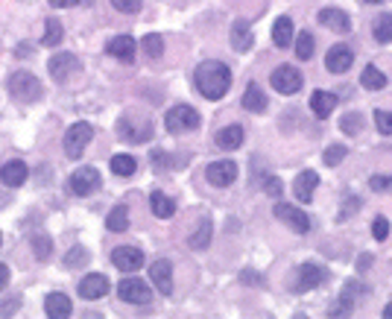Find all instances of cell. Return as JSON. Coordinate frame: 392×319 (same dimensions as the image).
<instances>
[{
	"label": "cell",
	"mask_w": 392,
	"mask_h": 319,
	"mask_svg": "<svg viewBox=\"0 0 392 319\" xmlns=\"http://www.w3.org/2000/svg\"><path fill=\"white\" fill-rule=\"evenodd\" d=\"M193 82L205 100H223L231 88V68L219 59H205L202 65H196Z\"/></svg>",
	"instance_id": "6da1fadb"
},
{
	"label": "cell",
	"mask_w": 392,
	"mask_h": 319,
	"mask_svg": "<svg viewBox=\"0 0 392 319\" xmlns=\"http://www.w3.org/2000/svg\"><path fill=\"white\" fill-rule=\"evenodd\" d=\"M117 135L126 138L129 144H146L153 138V120L138 112H126L117 120Z\"/></svg>",
	"instance_id": "7a4b0ae2"
},
{
	"label": "cell",
	"mask_w": 392,
	"mask_h": 319,
	"mask_svg": "<svg viewBox=\"0 0 392 319\" xmlns=\"http://www.w3.org/2000/svg\"><path fill=\"white\" fill-rule=\"evenodd\" d=\"M9 85V94L12 97H18V100L23 103H35V100H41L44 97V85L39 77H32L30 70H18V73H12V77L6 79Z\"/></svg>",
	"instance_id": "3957f363"
},
{
	"label": "cell",
	"mask_w": 392,
	"mask_h": 319,
	"mask_svg": "<svg viewBox=\"0 0 392 319\" xmlns=\"http://www.w3.org/2000/svg\"><path fill=\"white\" fill-rule=\"evenodd\" d=\"M164 126H167V132H170V135H185V132H193L196 126H199V112H196L193 106L179 103V106H173V108L167 112Z\"/></svg>",
	"instance_id": "277c9868"
},
{
	"label": "cell",
	"mask_w": 392,
	"mask_h": 319,
	"mask_svg": "<svg viewBox=\"0 0 392 319\" xmlns=\"http://www.w3.org/2000/svg\"><path fill=\"white\" fill-rule=\"evenodd\" d=\"M269 85L278 91V94H296L302 91V85H304V77H302V70L299 68H293V65H281L275 68L273 73H269Z\"/></svg>",
	"instance_id": "5b68a950"
},
{
	"label": "cell",
	"mask_w": 392,
	"mask_h": 319,
	"mask_svg": "<svg viewBox=\"0 0 392 319\" xmlns=\"http://www.w3.org/2000/svg\"><path fill=\"white\" fill-rule=\"evenodd\" d=\"M100 185H103V176L97 167H79L68 179V188L73 196H91L94 191H100Z\"/></svg>",
	"instance_id": "8992f818"
},
{
	"label": "cell",
	"mask_w": 392,
	"mask_h": 319,
	"mask_svg": "<svg viewBox=\"0 0 392 319\" xmlns=\"http://www.w3.org/2000/svg\"><path fill=\"white\" fill-rule=\"evenodd\" d=\"M91 138H94L91 124H85V120H79V124H73V126L65 132V155L77 162V158L85 153V146L91 144Z\"/></svg>",
	"instance_id": "52a82bcc"
},
{
	"label": "cell",
	"mask_w": 392,
	"mask_h": 319,
	"mask_svg": "<svg viewBox=\"0 0 392 319\" xmlns=\"http://www.w3.org/2000/svg\"><path fill=\"white\" fill-rule=\"evenodd\" d=\"M117 296L129 304H150L153 302V287L141 278H124L117 284Z\"/></svg>",
	"instance_id": "ba28073f"
},
{
	"label": "cell",
	"mask_w": 392,
	"mask_h": 319,
	"mask_svg": "<svg viewBox=\"0 0 392 319\" xmlns=\"http://www.w3.org/2000/svg\"><path fill=\"white\" fill-rule=\"evenodd\" d=\"M325 278H328L325 267L313 264V261L299 264V269H296V284H293V290H296V293H308V290H313V287H320Z\"/></svg>",
	"instance_id": "9c48e42d"
},
{
	"label": "cell",
	"mask_w": 392,
	"mask_h": 319,
	"mask_svg": "<svg viewBox=\"0 0 392 319\" xmlns=\"http://www.w3.org/2000/svg\"><path fill=\"white\" fill-rule=\"evenodd\" d=\"M144 252L138 249V246H117L115 252H112V264L120 269L124 276H129V273H138V269L144 267Z\"/></svg>",
	"instance_id": "30bf717a"
},
{
	"label": "cell",
	"mask_w": 392,
	"mask_h": 319,
	"mask_svg": "<svg viewBox=\"0 0 392 319\" xmlns=\"http://www.w3.org/2000/svg\"><path fill=\"white\" fill-rule=\"evenodd\" d=\"M275 217H278L284 226H290L293 231H299V235H304V231H311V217L304 214L302 208H296V205L278 202V205H275Z\"/></svg>",
	"instance_id": "8fae6325"
},
{
	"label": "cell",
	"mask_w": 392,
	"mask_h": 319,
	"mask_svg": "<svg viewBox=\"0 0 392 319\" xmlns=\"http://www.w3.org/2000/svg\"><path fill=\"white\" fill-rule=\"evenodd\" d=\"M205 179L211 182L214 188H228L235 185L237 179V164L235 162H211L205 167Z\"/></svg>",
	"instance_id": "7c38bea8"
},
{
	"label": "cell",
	"mask_w": 392,
	"mask_h": 319,
	"mask_svg": "<svg viewBox=\"0 0 392 319\" xmlns=\"http://www.w3.org/2000/svg\"><path fill=\"white\" fill-rule=\"evenodd\" d=\"M77 290H79V299L97 302V299H103L106 293H108V278H106L103 273H88V276H85L79 284H77Z\"/></svg>",
	"instance_id": "4fadbf2b"
},
{
	"label": "cell",
	"mask_w": 392,
	"mask_h": 319,
	"mask_svg": "<svg viewBox=\"0 0 392 319\" xmlns=\"http://www.w3.org/2000/svg\"><path fill=\"white\" fill-rule=\"evenodd\" d=\"M47 68H50V77L56 82H65L70 73L82 70V62H79V56H73V53H56L50 62H47Z\"/></svg>",
	"instance_id": "5bb4252c"
},
{
	"label": "cell",
	"mask_w": 392,
	"mask_h": 319,
	"mask_svg": "<svg viewBox=\"0 0 392 319\" xmlns=\"http://www.w3.org/2000/svg\"><path fill=\"white\" fill-rule=\"evenodd\" d=\"M150 281L158 287L161 296H170V293H173V264L164 261V258L161 261H153L150 264Z\"/></svg>",
	"instance_id": "9a60e30c"
},
{
	"label": "cell",
	"mask_w": 392,
	"mask_h": 319,
	"mask_svg": "<svg viewBox=\"0 0 392 319\" xmlns=\"http://www.w3.org/2000/svg\"><path fill=\"white\" fill-rule=\"evenodd\" d=\"M354 65V53L349 44H334L331 50L325 53V68L328 73H346Z\"/></svg>",
	"instance_id": "2e32d148"
},
{
	"label": "cell",
	"mask_w": 392,
	"mask_h": 319,
	"mask_svg": "<svg viewBox=\"0 0 392 319\" xmlns=\"http://www.w3.org/2000/svg\"><path fill=\"white\" fill-rule=\"evenodd\" d=\"M27 179H30V167L21 158H12V162L0 167V185H6V188H21Z\"/></svg>",
	"instance_id": "e0dca14e"
},
{
	"label": "cell",
	"mask_w": 392,
	"mask_h": 319,
	"mask_svg": "<svg viewBox=\"0 0 392 319\" xmlns=\"http://www.w3.org/2000/svg\"><path fill=\"white\" fill-rule=\"evenodd\" d=\"M135 50H138V44H135L132 35H115V39H108L106 44V53L115 56L117 62H135Z\"/></svg>",
	"instance_id": "ac0fdd59"
},
{
	"label": "cell",
	"mask_w": 392,
	"mask_h": 319,
	"mask_svg": "<svg viewBox=\"0 0 392 319\" xmlns=\"http://www.w3.org/2000/svg\"><path fill=\"white\" fill-rule=\"evenodd\" d=\"M320 27L334 30V32H351V18L337 6H328L320 12Z\"/></svg>",
	"instance_id": "d6986e66"
},
{
	"label": "cell",
	"mask_w": 392,
	"mask_h": 319,
	"mask_svg": "<svg viewBox=\"0 0 392 319\" xmlns=\"http://www.w3.org/2000/svg\"><path fill=\"white\" fill-rule=\"evenodd\" d=\"M316 185H320V176L313 173V170H302V173L296 176V182H293V193H296L299 202H313V191Z\"/></svg>",
	"instance_id": "ffe728a7"
},
{
	"label": "cell",
	"mask_w": 392,
	"mask_h": 319,
	"mask_svg": "<svg viewBox=\"0 0 392 319\" xmlns=\"http://www.w3.org/2000/svg\"><path fill=\"white\" fill-rule=\"evenodd\" d=\"M44 313L50 316V319H68L73 313V304H70V299L65 296V293H47Z\"/></svg>",
	"instance_id": "44dd1931"
},
{
	"label": "cell",
	"mask_w": 392,
	"mask_h": 319,
	"mask_svg": "<svg viewBox=\"0 0 392 319\" xmlns=\"http://www.w3.org/2000/svg\"><path fill=\"white\" fill-rule=\"evenodd\" d=\"M231 47H235L237 53H249L252 44H255V35H252V27L246 21H235V27H231V35H228Z\"/></svg>",
	"instance_id": "7402d4cb"
},
{
	"label": "cell",
	"mask_w": 392,
	"mask_h": 319,
	"mask_svg": "<svg viewBox=\"0 0 392 319\" xmlns=\"http://www.w3.org/2000/svg\"><path fill=\"white\" fill-rule=\"evenodd\" d=\"M243 138H246V132H243V126H226L217 132V146L219 150H237V146H243Z\"/></svg>",
	"instance_id": "603a6c76"
},
{
	"label": "cell",
	"mask_w": 392,
	"mask_h": 319,
	"mask_svg": "<svg viewBox=\"0 0 392 319\" xmlns=\"http://www.w3.org/2000/svg\"><path fill=\"white\" fill-rule=\"evenodd\" d=\"M150 205H153V214H155L158 220H170V217L176 214V202L170 200L164 191H153V193H150Z\"/></svg>",
	"instance_id": "cb8c5ba5"
},
{
	"label": "cell",
	"mask_w": 392,
	"mask_h": 319,
	"mask_svg": "<svg viewBox=\"0 0 392 319\" xmlns=\"http://www.w3.org/2000/svg\"><path fill=\"white\" fill-rule=\"evenodd\" d=\"M334 106H337V97L331 94V91H313L311 94V108H313L316 117L325 120L331 112H334Z\"/></svg>",
	"instance_id": "d4e9b609"
},
{
	"label": "cell",
	"mask_w": 392,
	"mask_h": 319,
	"mask_svg": "<svg viewBox=\"0 0 392 319\" xmlns=\"http://www.w3.org/2000/svg\"><path fill=\"white\" fill-rule=\"evenodd\" d=\"M243 108H246V112H252V115L266 112V94H264L255 82L249 85L246 91H243Z\"/></svg>",
	"instance_id": "484cf974"
},
{
	"label": "cell",
	"mask_w": 392,
	"mask_h": 319,
	"mask_svg": "<svg viewBox=\"0 0 392 319\" xmlns=\"http://www.w3.org/2000/svg\"><path fill=\"white\" fill-rule=\"evenodd\" d=\"M108 167H112V173L126 179V176H135V170H138V162H135V155H126V153H117L112 155V162H108Z\"/></svg>",
	"instance_id": "4316f807"
},
{
	"label": "cell",
	"mask_w": 392,
	"mask_h": 319,
	"mask_svg": "<svg viewBox=\"0 0 392 319\" xmlns=\"http://www.w3.org/2000/svg\"><path fill=\"white\" fill-rule=\"evenodd\" d=\"M273 41H275V47H290V41H293V21L287 15L275 18V23H273Z\"/></svg>",
	"instance_id": "83f0119b"
},
{
	"label": "cell",
	"mask_w": 392,
	"mask_h": 319,
	"mask_svg": "<svg viewBox=\"0 0 392 319\" xmlns=\"http://www.w3.org/2000/svg\"><path fill=\"white\" fill-rule=\"evenodd\" d=\"M214 238V223H211V217H202V223L199 229L193 231V238H190V249H208V243H211Z\"/></svg>",
	"instance_id": "f1b7e54d"
},
{
	"label": "cell",
	"mask_w": 392,
	"mask_h": 319,
	"mask_svg": "<svg viewBox=\"0 0 392 319\" xmlns=\"http://www.w3.org/2000/svg\"><path fill=\"white\" fill-rule=\"evenodd\" d=\"M106 229L108 231H126L129 229V208L126 205H115L106 217Z\"/></svg>",
	"instance_id": "f546056e"
},
{
	"label": "cell",
	"mask_w": 392,
	"mask_h": 319,
	"mask_svg": "<svg viewBox=\"0 0 392 319\" xmlns=\"http://www.w3.org/2000/svg\"><path fill=\"white\" fill-rule=\"evenodd\" d=\"M360 85H363V88H369V91H381L386 85V77L375 65H366L363 73H360Z\"/></svg>",
	"instance_id": "4dcf8cb0"
},
{
	"label": "cell",
	"mask_w": 392,
	"mask_h": 319,
	"mask_svg": "<svg viewBox=\"0 0 392 319\" xmlns=\"http://www.w3.org/2000/svg\"><path fill=\"white\" fill-rule=\"evenodd\" d=\"M375 41L378 44H389L392 41V12H384V15L375 18Z\"/></svg>",
	"instance_id": "1f68e13d"
},
{
	"label": "cell",
	"mask_w": 392,
	"mask_h": 319,
	"mask_svg": "<svg viewBox=\"0 0 392 319\" xmlns=\"http://www.w3.org/2000/svg\"><path fill=\"white\" fill-rule=\"evenodd\" d=\"M141 47H144L146 59H161V56H164V39H161L158 32H146L144 41H141Z\"/></svg>",
	"instance_id": "d6a6232c"
},
{
	"label": "cell",
	"mask_w": 392,
	"mask_h": 319,
	"mask_svg": "<svg viewBox=\"0 0 392 319\" xmlns=\"http://www.w3.org/2000/svg\"><path fill=\"white\" fill-rule=\"evenodd\" d=\"M62 39H65L62 23H59L56 18H47V21H44V39H41V44H44V47H56Z\"/></svg>",
	"instance_id": "836d02e7"
},
{
	"label": "cell",
	"mask_w": 392,
	"mask_h": 319,
	"mask_svg": "<svg viewBox=\"0 0 392 319\" xmlns=\"http://www.w3.org/2000/svg\"><path fill=\"white\" fill-rule=\"evenodd\" d=\"M313 47H316L313 32H299V39H296V56L302 59V62H308V59L313 56Z\"/></svg>",
	"instance_id": "e575fe53"
},
{
	"label": "cell",
	"mask_w": 392,
	"mask_h": 319,
	"mask_svg": "<svg viewBox=\"0 0 392 319\" xmlns=\"http://www.w3.org/2000/svg\"><path fill=\"white\" fill-rule=\"evenodd\" d=\"M88 264V249L85 246H73L68 255H65V267L68 269H79V267H85Z\"/></svg>",
	"instance_id": "d590c367"
},
{
	"label": "cell",
	"mask_w": 392,
	"mask_h": 319,
	"mask_svg": "<svg viewBox=\"0 0 392 319\" xmlns=\"http://www.w3.org/2000/svg\"><path fill=\"white\" fill-rule=\"evenodd\" d=\"M32 249H35V258H39V261H47L50 252H53V240L47 235H35L32 238Z\"/></svg>",
	"instance_id": "8d00e7d4"
},
{
	"label": "cell",
	"mask_w": 392,
	"mask_h": 319,
	"mask_svg": "<svg viewBox=\"0 0 392 319\" xmlns=\"http://www.w3.org/2000/svg\"><path fill=\"white\" fill-rule=\"evenodd\" d=\"M346 155H349V150H346V146H342V144H331L328 150H325V155H322V158H325V164H328V167H337V164H340Z\"/></svg>",
	"instance_id": "74e56055"
},
{
	"label": "cell",
	"mask_w": 392,
	"mask_h": 319,
	"mask_svg": "<svg viewBox=\"0 0 392 319\" xmlns=\"http://www.w3.org/2000/svg\"><path fill=\"white\" fill-rule=\"evenodd\" d=\"M340 129L346 132V135H357V132H363V117L351 112V115H346V117L340 120Z\"/></svg>",
	"instance_id": "f35d334b"
},
{
	"label": "cell",
	"mask_w": 392,
	"mask_h": 319,
	"mask_svg": "<svg viewBox=\"0 0 392 319\" xmlns=\"http://www.w3.org/2000/svg\"><path fill=\"white\" fill-rule=\"evenodd\" d=\"M117 12H126V15H138L141 6H144V0H108Z\"/></svg>",
	"instance_id": "ab89813d"
},
{
	"label": "cell",
	"mask_w": 392,
	"mask_h": 319,
	"mask_svg": "<svg viewBox=\"0 0 392 319\" xmlns=\"http://www.w3.org/2000/svg\"><path fill=\"white\" fill-rule=\"evenodd\" d=\"M375 126L381 135H392V112H384V108H378L375 112Z\"/></svg>",
	"instance_id": "60d3db41"
},
{
	"label": "cell",
	"mask_w": 392,
	"mask_h": 319,
	"mask_svg": "<svg viewBox=\"0 0 392 319\" xmlns=\"http://www.w3.org/2000/svg\"><path fill=\"white\" fill-rule=\"evenodd\" d=\"M372 238L381 240V243L389 238V220H386V217H375V223H372Z\"/></svg>",
	"instance_id": "b9f144b4"
},
{
	"label": "cell",
	"mask_w": 392,
	"mask_h": 319,
	"mask_svg": "<svg viewBox=\"0 0 392 319\" xmlns=\"http://www.w3.org/2000/svg\"><path fill=\"white\" fill-rule=\"evenodd\" d=\"M261 188H264V193H269V196H281V191H284L281 179H275V176H264V179H261Z\"/></svg>",
	"instance_id": "7bdbcfd3"
},
{
	"label": "cell",
	"mask_w": 392,
	"mask_h": 319,
	"mask_svg": "<svg viewBox=\"0 0 392 319\" xmlns=\"http://www.w3.org/2000/svg\"><path fill=\"white\" fill-rule=\"evenodd\" d=\"M369 188L378 191V193H392V176H372Z\"/></svg>",
	"instance_id": "ee69618b"
},
{
	"label": "cell",
	"mask_w": 392,
	"mask_h": 319,
	"mask_svg": "<svg viewBox=\"0 0 392 319\" xmlns=\"http://www.w3.org/2000/svg\"><path fill=\"white\" fill-rule=\"evenodd\" d=\"M18 304H21V299H9V302L0 299V316H12L18 311Z\"/></svg>",
	"instance_id": "f6af8a7d"
},
{
	"label": "cell",
	"mask_w": 392,
	"mask_h": 319,
	"mask_svg": "<svg viewBox=\"0 0 392 319\" xmlns=\"http://www.w3.org/2000/svg\"><path fill=\"white\" fill-rule=\"evenodd\" d=\"M77 3H91V0H50V6H56V9H70Z\"/></svg>",
	"instance_id": "bcb514c9"
},
{
	"label": "cell",
	"mask_w": 392,
	"mask_h": 319,
	"mask_svg": "<svg viewBox=\"0 0 392 319\" xmlns=\"http://www.w3.org/2000/svg\"><path fill=\"white\" fill-rule=\"evenodd\" d=\"M153 162H155V170H167V155L164 153H153Z\"/></svg>",
	"instance_id": "7dc6e473"
},
{
	"label": "cell",
	"mask_w": 392,
	"mask_h": 319,
	"mask_svg": "<svg viewBox=\"0 0 392 319\" xmlns=\"http://www.w3.org/2000/svg\"><path fill=\"white\" fill-rule=\"evenodd\" d=\"M9 284V267L6 264H0V290H3Z\"/></svg>",
	"instance_id": "c3c4849f"
},
{
	"label": "cell",
	"mask_w": 392,
	"mask_h": 319,
	"mask_svg": "<svg viewBox=\"0 0 392 319\" xmlns=\"http://www.w3.org/2000/svg\"><path fill=\"white\" fill-rule=\"evenodd\" d=\"M32 50H30V44H18V56L23 59V56H30Z\"/></svg>",
	"instance_id": "681fc988"
},
{
	"label": "cell",
	"mask_w": 392,
	"mask_h": 319,
	"mask_svg": "<svg viewBox=\"0 0 392 319\" xmlns=\"http://www.w3.org/2000/svg\"><path fill=\"white\" fill-rule=\"evenodd\" d=\"M369 264H372V255H363L360 261H357V267H360V269H366V267H369Z\"/></svg>",
	"instance_id": "f907efd6"
},
{
	"label": "cell",
	"mask_w": 392,
	"mask_h": 319,
	"mask_svg": "<svg viewBox=\"0 0 392 319\" xmlns=\"http://www.w3.org/2000/svg\"><path fill=\"white\" fill-rule=\"evenodd\" d=\"M384 319H392V304H386V308H384V313H381Z\"/></svg>",
	"instance_id": "816d5d0a"
},
{
	"label": "cell",
	"mask_w": 392,
	"mask_h": 319,
	"mask_svg": "<svg viewBox=\"0 0 392 319\" xmlns=\"http://www.w3.org/2000/svg\"><path fill=\"white\" fill-rule=\"evenodd\" d=\"M366 3H381V0H366Z\"/></svg>",
	"instance_id": "f5cc1de1"
},
{
	"label": "cell",
	"mask_w": 392,
	"mask_h": 319,
	"mask_svg": "<svg viewBox=\"0 0 392 319\" xmlns=\"http://www.w3.org/2000/svg\"><path fill=\"white\" fill-rule=\"evenodd\" d=\"M0 246H3V235H0Z\"/></svg>",
	"instance_id": "db71d44e"
}]
</instances>
